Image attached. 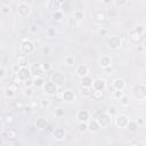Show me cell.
<instances>
[{"instance_id": "cell-1", "label": "cell", "mask_w": 146, "mask_h": 146, "mask_svg": "<svg viewBox=\"0 0 146 146\" xmlns=\"http://www.w3.org/2000/svg\"><path fill=\"white\" fill-rule=\"evenodd\" d=\"M19 50L23 55H31L35 51V44L32 40L27 39V38H24L22 41H21V44H19Z\"/></svg>"}, {"instance_id": "cell-2", "label": "cell", "mask_w": 146, "mask_h": 146, "mask_svg": "<svg viewBox=\"0 0 146 146\" xmlns=\"http://www.w3.org/2000/svg\"><path fill=\"white\" fill-rule=\"evenodd\" d=\"M132 96L137 100H144L146 98V86L144 83H136L131 89Z\"/></svg>"}, {"instance_id": "cell-3", "label": "cell", "mask_w": 146, "mask_h": 146, "mask_svg": "<svg viewBox=\"0 0 146 146\" xmlns=\"http://www.w3.org/2000/svg\"><path fill=\"white\" fill-rule=\"evenodd\" d=\"M41 89L47 96H55L57 94V91L59 90V87L52 80H49V81H44Z\"/></svg>"}, {"instance_id": "cell-4", "label": "cell", "mask_w": 146, "mask_h": 146, "mask_svg": "<svg viewBox=\"0 0 146 146\" xmlns=\"http://www.w3.org/2000/svg\"><path fill=\"white\" fill-rule=\"evenodd\" d=\"M106 43H107V47L112 50H117L121 48L122 46V38L117 34H112L107 38L106 40Z\"/></svg>"}, {"instance_id": "cell-5", "label": "cell", "mask_w": 146, "mask_h": 146, "mask_svg": "<svg viewBox=\"0 0 146 146\" xmlns=\"http://www.w3.org/2000/svg\"><path fill=\"white\" fill-rule=\"evenodd\" d=\"M96 121L98 122L100 128H107L111 125V123L113 121V116L108 112H103L96 117Z\"/></svg>"}, {"instance_id": "cell-6", "label": "cell", "mask_w": 146, "mask_h": 146, "mask_svg": "<svg viewBox=\"0 0 146 146\" xmlns=\"http://www.w3.org/2000/svg\"><path fill=\"white\" fill-rule=\"evenodd\" d=\"M32 9H31V6L27 3V2H21L18 3L17 6V15L22 18H25L27 16H30Z\"/></svg>"}, {"instance_id": "cell-7", "label": "cell", "mask_w": 146, "mask_h": 146, "mask_svg": "<svg viewBox=\"0 0 146 146\" xmlns=\"http://www.w3.org/2000/svg\"><path fill=\"white\" fill-rule=\"evenodd\" d=\"M129 120V116L125 114H116L114 117V124L120 129H125Z\"/></svg>"}, {"instance_id": "cell-8", "label": "cell", "mask_w": 146, "mask_h": 146, "mask_svg": "<svg viewBox=\"0 0 146 146\" xmlns=\"http://www.w3.org/2000/svg\"><path fill=\"white\" fill-rule=\"evenodd\" d=\"M75 100H76V95L73 90L66 89V90L62 91V102H64L66 104H71V103H74Z\"/></svg>"}, {"instance_id": "cell-9", "label": "cell", "mask_w": 146, "mask_h": 146, "mask_svg": "<svg viewBox=\"0 0 146 146\" xmlns=\"http://www.w3.org/2000/svg\"><path fill=\"white\" fill-rule=\"evenodd\" d=\"M52 137H54V139L57 140V141L64 140L65 137H66V131H65V129L62 128V127L55 128V129L52 130Z\"/></svg>"}, {"instance_id": "cell-10", "label": "cell", "mask_w": 146, "mask_h": 146, "mask_svg": "<svg viewBox=\"0 0 146 146\" xmlns=\"http://www.w3.org/2000/svg\"><path fill=\"white\" fill-rule=\"evenodd\" d=\"M91 89L92 90H105L106 89V81H105V79L97 78V79L92 80Z\"/></svg>"}, {"instance_id": "cell-11", "label": "cell", "mask_w": 146, "mask_h": 146, "mask_svg": "<svg viewBox=\"0 0 146 146\" xmlns=\"http://www.w3.org/2000/svg\"><path fill=\"white\" fill-rule=\"evenodd\" d=\"M16 76L23 82L24 80H26V79H29V78H32V75H31V72H30V68L29 67H21L19 70H18V72L16 73Z\"/></svg>"}, {"instance_id": "cell-12", "label": "cell", "mask_w": 146, "mask_h": 146, "mask_svg": "<svg viewBox=\"0 0 146 146\" xmlns=\"http://www.w3.org/2000/svg\"><path fill=\"white\" fill-rule=\"evenodd\" d=\"M75 73L79 78H82V76H86L89 74V66L87 64H79L75 68Z\"/></svg>"}, {"instance_id": "cell-13", "label": "cell", "mask_w": 146, "mask_h": 146, "mask_svg": "<svg viewBox=\"0 0 146 146\" xmlns=\"http://www.w3.org/2000/svg\"><path fill=\"white\" fill-rule=\"evenodd\" d=\"M34 125L36 127V129L39 130H44L48 127V119L44 116H39L35 119L34 121Z\"/></svg>"}, {"instance_id": "cell-14", "label": "cell", "mask_w": 146, "mask_h": 146, "mask_svg": "<svg viewBox=\"0 0 146 146\" xmlns=\"http://www.w3.org/2000/svg\"><path fill=\"white\" fill-rule=\"evenodd\" d=\"M30 72H31L32 78H34V76H42V74L44 73L42 67H41V64H32V66L30 67Z\"/></svg>"}, {"instance_id": "cell-15", "label": "cell", "mask_w": 146, "mask_h": 146, "mask_svg": "<svg viewBox=\"0 0 146 146\" xmlns=\"http://www.w3.org/2000/svg\"><path fill=\"white\" fill-rule=\"evenodd\" d=\"M51 80L58 86V87H62L65 82V75L62 73V72H55L51 76Z\"/></svg>"}, {"instance_id": "cell-16", "label": "cell", "mask_w": 146, "mask_h": 146, "mask_svg": "<svg viewBox=\"0 0 146 146\" xmlns=\"http://www.w3.org/2000/svg\"><path fill=\"white\" fill-rule=\"evenodd\" d=\"M90 117V114L87 110H79L76 112V120L79 122H88Z\"/></svg>"}, {"instance_id": "cell-17", "label": "cell", "mask_w": 146, "mask_h": 146, "mask_svg": "<svg viewBox=\"0 0 146 146\" xmlns=\"http://www.w3.org/2000/svg\"><path fill=\"white\" fill-rule=\"evenodd\" d=\"M112 86H113L114 89L124 90V88L127 87V82H125V80H123V79H121V78H116V79L113 80Z\"/></svg>"}, {"instance_id": "cell-18", "label": "cell", "mask_w": 146, "mask_h": 146, "mask_svg": "<svg viewBox=\"0 0 146 146\" xmlns=\"http://www.w3.org/2000/svg\"><path fill=\"white\" fill-rule=\"evenodd\" d=\"M60 8H62V5L57 0H48V2H47V9L49 11L54 13V11L60 10Z\"/></svg>"}, {"instance_id": "cell-19", "label": "cell", "mask_w": 146, "mask_h": 146, "mask_svg": "<svg viewBox=\"0 0 146 146\" xmlns=\"http://www.w3.org/2000/svg\"><path fill=\"white\" fill-rule=\"evenodd\" d=\"M106 14H105V11H103V10H98V11H96L95 14H94V21L96 22V23H98V24H102V23H104L105 21H106Z\"/></svg>"}, {"instance_id": "cell-20", "label": "cell", "mask_w": 146, "mask_h": 146, "mask_svg": "<svg viewBox=\"0 0 146 146\" xmlns=\"http://www.w3.org/2000/svg\"><path fill=\"white\" fill-rule=\"evenodd\" d=\"M98 62H99V65H100L102 68L112 65V58H111L108 55H102V56L99 57V60H98Z\"/></svg>"}, {"instance_id": "cell-21", "label": "cell", "mask_w": 146, "mask_h": 146, "mask_svg": "<svg viewBox=\"0 0 146 146\" xmlns=\"http://www.w3.org/2000/svg\"><path fill=\"white\" fill-rule=\"evenodd\" d=\"M3 95H5L6 98H9V99L15 98V96H16V87L15 86H10V87L6 88L5 91H3Z\"/></svg>"}, {"instance_id": "cell-22", "label": "cell", "mask_w": 146, "mask_h": 146, "mask_svg": "<svg viewBox=\"0 0 146 146\" xmlns=\"http://www.w3.org/2000/svg\"><path fill=\"white\" fill-rule=\"evenodd\" d=\"M22 94H23V96H24L25 98L31 99V98H33V97H34V95H35V88H34V87L24 88V89H23V91H22Z\"/></svg>"}, {"instance_id": "cell-23", "label": "cell", "mask_w": 146, "mask_h": 146, "mask_svg": "<svg viewBox=\"0 0 146 146\" xmlns=\"http://www.w3.org/2000/svg\"><path fill=\"white\" fill-rule=\"evenodd\" d=\"M138 128H139V125L137 124L136 120H129V122H128V124H127V127H125V129H127L129 132H131V133L137 132V131H138Z\"/></svg>"}, {"instance_id": "cell-24", "label": "cell", "mask_w": 146, "mask_h": 146, "mask_svg": "<svg viewBox=\"0 0 146 146\" xmlns=\"http://www.w3.org/2000/svg\"><path fill=\"white\" fill-rule=\"evenodd\" d=\"M128 38H129V40H130L132 43H138V42L141 40V35H140L139 33L135 32L133 30H131V31L129 32V34H128Z\"/></svg>"}, {"instance_id": "cell-25", "label": "cell", "mask_w": 146, "mask_h": 146, "mask_svg": "<svg viewBox=\"0 0 146 146\" xmlns=\"http://www.w3.org/2000/svg\"><path fill=\"white\" fill-rule=\"evenodd\" d=\"M87 124H88V131H90V132H97L100 128L96 120H90L87 122Z\"/></svg>"}, {"instance_id": "cell-26", "label": "cell", "mask_w": 146, "mask_h": 146, "mask_svg": "<svg viewBox=\"0 0 146 146\" xmlns=\"http://www.w3.org/2000/svg\"><path fill=\"white\" fill-rule=\"evenodd\" d=\"M1 137L7 139V140H11V139H15L16 137V132L14 130H10V129H7V130H3L1 132Z\"/></svg>"}, {"instance_id": "cell-27", "label": "cell", "mask_w": 146, "mask_h": 146, "mask_svg": "<svg viewBox=\"0 0 146 146\" xmlns=\"http://www.w3.org/2000/svg\"><path fill=\"white\" fill-rule=\"evenodd\" d=\"M81 80H80V83H81V87H90L91 88V84H92V78L88 74V75H86V76H82V78H80Z\"/></svg>"}, {"instance_id": "cell-28", "label": "cell", "mask_w": 146, "mask_h": 146, "mask_svg": "<svg viewBox=\"0 0 146 146\" xmlns=\"http://www.w3.org/2000/svg\"><path fill=\"white\" fill-rule=\"evenodd\" d=\"M51 17H52V19H54L55 22L60 23V22H63V19H64V13H63L62 10L54 11V13H51Z\"/></svg>"}, {"instance_id": "cell-29", "label": "cell", "mask_w": 146, "mask_h": 146, "mask_svg": "<svg viewBox=\"0 0 146 146\" xmlns=\"http://www.w3.org/2000/svg\"><path fill=\"white\" fill-rule=\"evenodd\" d=\"M91 94H92V89L90 87H81V90H80V95L84 98H89L91 97Z\"/></svg>"}, {"instance_id": "cell-30", "label": "cell", "mask_w": 146, "mask_h": 146, "mask_svg": "<svg viewBox=\"0 0 146 146\" xmlns=\"http://www.w3.org/2000/svg\"><path fill=\"white\" fill-rule=\"evenodd\" d=\"M43 83H44V80H43L42 76H34V78H33V87H34L35 89L41 88V87L43 86Z\"/></svg>"}, {"instance_id": "cell-31", "label": "cell", "mask_w": 146, "mask_h": 146, "mask_svg": "<svg viewBox=\"0 0 146 146\" xmlns=\"http://www.w3.org/2000/svg\"><path fill=\"white\" fill-rule=\"evenodd\" d=\"M56 34H57V31H56L55 27H51V26H50V27H47V29H46V36H47L48 39L55 38Z\"/></svg>"}, {"instance_id": "cell-32", "label": "cell", "mask_w": 146, "mask_h": 146, "mask_svg": "<svg viewBox=\"0 0 146 146\" xmlns=\"http://www.w3.org/2000/svg\"><path fill=\"white\" fill-rule=\"evenodd\" d=\"M39 105H40L41 108L47 110V108H49V107L51 106V100H50L49 98H42V99H40Z\"/></svg>"}, {"instance_id": "cell-33", "label": "cell", "mask_w": 146, "mask_h": 146, "mask_svg": "<svg viewBox=\"0 0 146 146\" xmlns=\"http://www.w3.org/2000/svg\"><path fill=\"white\" fill-rule=\"evenodd\" d=\"M91 96H92L94 99H96V100H100V99L104 97V90H92Z\"/></svg>"}, {"instance_id": "cell-34", "label": "cell", "mask_w": 146, "mask_h": 146, "mask_svg": "<svg viewBox=\"0 0 146 146\" xmlns=\"http://www.w3.org/2000/svg\"><path fill=\"white\" fill-rule=\"evenodd\" d=\"M119 103H120L121 106H128V105L130 104V97H129L128 95L123 94V96L119 99Z\"/></svg>"}, {"instance_id": "cell-35", "label": "cell", "mask_w": 146, "mask_h": 146, "mask_svg": "<svg viewBox=\"0 0 146 146\" xmlns=\"http://www.w3.org/2000/svg\"><path fill=\"white\" fill-rule=\"evenodd\" d=\"M73 17H74V19H76V21H82L83 18H84V13L82 11V10H74L73 11Z\"/></svg>"}, {"instance_id": "cell-36", "label": "cell", "mask_w": 146, "mask_h": 146, "mask_svg": "<svg viewBox=\"0 0 146 146\" xmlns=\"http://www.w3.org/2000/svg\"><path fill=\"white\" fill-rule=\"evenodd\" d=\"M64 63H65L67 66H73V65H74V63H75V59H74V57H73V56L67 55V56H65V57H64Z\"/></svg>"}, {"instance_id": "cell-37", "label": "cell", "mask_w": 146, "mask_h": 146, "mask_svg": "<svg viewBox=\"0 0 146 146\" xmlns=\"http://www.w3.org/2000/svg\"><path fill=\"white\" fill-rule=\"evenodd\" d=\"M13 106H14V108L15 110H17V111H23L24 110V106H25V104L22 102V100H15L14 102V104H13Z\"/></svg>"}, {"instance_id": "cell-38", "label": "cell", "mask_w": 146, "mask_h": 146, "mask_svg": "<svg viewBox=\"0 0 146 146\" xmlns=\"http://www.w3.org/2000/svg\"><path fill=\"white\" fill-rule=\"evenodd\" d=\"M78 130H79V132H81V133L87 132V131H88V124H87V122H79V124H78Z\"/></svg>"}, {"instance_id": "cell-39", "label": "cell", "mask_w": 146, "mask_h": 146, "mask_svg": "<svg viewBox=\"0 0 146 146\" xmlns=\"http://www.w3.org/2000/svg\"><path fill=\"white\" fill-rule=\"evenodd\" d=\"M132 30H133L135 32L139 33L140 35H143V34L145 33V25H144V24H137Z\"/></svg>"}, {"instance_id": "cell-40", "label": "cell", "mask_w": 146, "mask_h": 146, "mask_svg": "<svg viewBox=\"0 0 146 146\" xmlns=\"http://www.w3.org/2000/svg\"><path fill=\"white\" fill-rule=\"evenodd\" d=\"M29 32H30L31 34H36V33L39 32V25L35 24V23L30 24V26H29Z\"/></svg>"}, {"instance_id": "cell-41", "label": "cell", "mask_w": 146, "mask_h": 146, "mask_svg": "<svg viewBox=\"0 0 146 146\" xmlns=\"http://www.w3.org/2000/svg\"><path fill=\"white\" fill-rule=\"evenodd\" d=\"M17 64H18L21 67H29V64H30V63H29L27 58H25V57H19Z\"/></svg>"}, {"instance_id": "cell-42", "label": "cell", "mask_w": 146, "mask_h": 146, "mask_svg": "<svg viewBox=\"0 0 146 146\" xmlns=\"http://www.w3.org/2000/svg\"><path fill=\"white\" fill-rule=\"evenodd\" d=\"M123 90H117V89H114V91H112V97L116 100H119L122 96H123Z\"/></svg>"}, {"instance_id": "cell-43", "label": "cell", "mask_w": 146, "mask_h": 146, "mask_svg": "<svg viewBox=\"0 0 146 146\" xmlns=\"http://www.w3.org/2000/svg\"><path fill=\"white\" fill-rule=\"evenodd\" d=\"M64 114H65V112H64V108L63 107H56L55 108V116L56 117H63L64 116Z\"/></svg>"}, {"instance_id": "cell-44", "label": "cell", "mask_w": 146, "mask_h": 146, "mask_svg": "<svg viewBox=\"0 0 146 146\" xmlns=\"http://www.w3.org/2000/svg\"><path fill=\"white\" fill-rule=\"evenodd\" d=\"M108 29L107 27H100L99 30H98V34L100 35V36H103V38H105V36H108Z\"/></svg>"}, {"instance_id": "cell-45", "label": "cell", "mask_w": 146, "mask_h": 146, "mask_svg": "<svg viewBox=\"0 0 146 146\" xmlns=\"http://www.w3.org/2000/svg\"><path fill=\"white\" fill-rule=\"evenodd\" d=\"M103 72H104L105 74H107V75H112V74L114 73V67H113L112 65L106 66V67H103Z\"/></svg>"}, {"instance_id": "cell-46", "label": "cell", "mask_w": 146, "mask_h": 146, "mask_svg": "<svg viewBox=\"0 0 146 146\" xmlns=\"http://www.w3.org/2000/svg\"><path fill=\"white\" fill-rule=\"evenodd\" d=\"M23 86H24V88H29V87H33V78H29V79H26V80H24L23 82Z\"/></svg>"}, {"instance_id": "cell-47", "label": "cell", "mask_w": 146, "mask_h": 146, "mask_svg": "<svg viewBox=\"0 0 146 146\" xmlns=\"http://www.w3.org/2000/svg\"><path fill=\"white\" fill-rule=\"evenodd\" d=\"M3 121H5L6 124H11V123H14V116L11 114H7L3 117Z\"/></svg>"}, {"instance_id": "cell-48", "label": "cell", "mask_w": 146, "mask_h": 146, "mask_svg": "<svg viewBox=\"0 0 146 146\" xmlns=\"http://www.w3.org/2000/svg\"><path fill=\"white\" fill-rule=\"evenodd\" d=\"M41 67H42V70H43V72H49L51 68H52V65L50 64V63H43V64H41Z\"/></svg>"}, {"instance_id": "cell-49", "label": "cell", "mask_w": 146, "mask_h": 146, "mask_svg": "<svg viewBox=\"0 0 146 146\" xmlns=\"http://www.w3.org/2000/svg\"><path fill=\"white\" fill-rule=\"evenodd\" d=\"M112 116H115L116 114H119L117 113V107L116 106H114V105H112V106H110V108H108V111H107Z\"/></svg>"}, {"instance_id": "cell-50", "label": "cell", "mask_w": 146, "mask_h": 146, "mask_svg": "<svg viewBox=\"0 0 146 146\" xmlns=\"http://www.w3.org/2000/svg\"><path fill=\"white\" fill-rule=\"evenodd\" d=\"M1 11H2L3 15H8L10 13V6L9 5H3L1 7Z\"/></svg>"}, {"instance_id": "cell-51", "label": "cell", "mask_w": 146, "mask_h": 146, "mask_svg": "<svg viewBox=\"0 0 146 146\" xmlns=\"http://www.w3.org/2000/svg\"><path fill=\"white\" fill-rule=\"evenodd\" d=\"M114 3L119 7H124L128 3V0H114Z\"/></svg>"}, {"instance_id": "cell-52", "label": "cell", "mask_w": 146, "mask_h": 146, "mask_svg": "<svg viewBox=\"0 0 146 146\" xmlns=\"http://www.w3.org/2000/svg\"><path fill=\"white\" fill-rule=\"evenodd\" d=\"M136 122H137V124H138L139 127H144V125H145V119H144V117H138V119L136 120Z\"/></svg>"}, {"instance_id": "cell-53", "label": "cell", "mask_w": 146, "mask_h": 146, "mask_svg": "<svg viewBox=\"0 0 146 146\" xmlns=\"http://www.w3.org/2000/svg\"><path fill=\"white\" fill-rule=\"evenodd\" d=\"M6 75H7V72H6V70H5L3 67H1V66H0V80L5 79V78H6Z\"/></svg>"}, {"instance_id": "cell-54", "label": "cell", "mask_w": 146, "mask_h": 146, "mask_svg": "<svg viewBox=\"0 0 146 146\" xmlns=\"http://www.w3.org/2000/svg\"><path fill=\"white\" fill-rule=\"evenodd\" d=\"M19 68H21V66H19L18 64H14V65L11 66V71H13V73H15V74L18 72Z\"/></svg>"}, {"instance_id": "cell-55", "label": "cell", "mask_w": 146, "mask_h": 146, "mask_svg": "<svg viewBox=\"0 0 146 146\" xmlns=\"http://www.w3.org/2000/svg\"><path fill=\"white\" fill-rule=\"evenodd\" d=\"M102 2L105 5V6H111L114 3V0H102Z\"/></svg>"}, {"instance_id": "cell-56", "label": "cell", "mask_w": 146, "mask_h": 146, "mask_svg": "<svg viewBox=\"0 0 146 146\" xmlns=\"http://www.w3.org/2000/svg\"><path fill=\"white\" fill-rule=\"evenodd\" d=\"M21 82H22V81H21V80H19V79L17 78V76H16V78L14 79V84H16V86H17V84H19Z\"/></svg>"}, {"instance_id": "cell-57", "label": "cell", "mask_w": 146, "mask_h": 146, "mask_svg": "<svg viewBox=\"0 0 146 146\" xmlns=\"http://www.w3.org/2000/svg\"><path fill=\"white\" fill-rule=\"evenodd\" d=\"M137 50H138L139 52H143V51L145 50V48H144V46H138V47H137Z\"/></svg>"}, {"instance_id": "cell-58", "label": "cell", "mask_w": 146, "mask_h": 146, "mask_svg": "<svg viewBox=\"0 0 146 146\" xmlns=\"http://www.w3.org/2000/svg\"><path fill=\"white\" fill-rule=\"evenodd\" d=\"M42 51H43L44 54H48V52H49V49H48V48H43V49H42Z\"/></svg>"}, {"instance_id": "cell-59", "label": "cell", "mask_w": 146, "mask_h": 146, "mask_svg": "<svg viewBox=\"0 0 146 146\" xmlns=\"http://www.w3.org/2000/svg\"><path fill=\"white\" fill-rule=\"evenodd\" d=\"M57 1H58V2H59V3H60V5H63V3H64V2H65V0H57Z\"/></svg>"}, {"instance_id": "cell-60", "label": "cell", "mask_w": 146, "mask_h": 146, "mask_svg": "<svg viewBox=\"0 0 146 146\" xmlns=\"http://www.w3.org/2000/svg\"><path fill=\"white\" fill-rule=\"evenodd\" d=\"M0 144H1V141H0Z\"/></svg>"}]
</instances>
